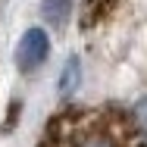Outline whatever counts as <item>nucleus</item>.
I'll list each match as a JSON object with an SVG mask.
<instances>
[{
	"instance_id": "f257e3e1",
	"label": "nucleus",
	"mask_w": 147,
	"mask_h": 147,
	"mask_svg": "<svg viewBox=\"0 0 147 147\" xmlns=\"http://www.w3.org/2000/svg\"><path fill=\"white\" fill-rule=\"evenodd\" d=\"M38 147H147L135 113L116 103L66 107L44 125Z\"/></svg>"
},
{
	"instance_id": "f03ea898",
	"label": "nucleus",
	"mask_w": 147,
	"mask_h": 147,
	"mask_svg": "<svg viewBox=\"0 0 147 147\" xmlns=\"http://www.w3.org/2000/svg\"><path fill=\"white\" fill-rule=\"evenodd\" d=\"M50 53V38L44 28H28L22 38H19V47H16V63L22 72H31L38 69Z\"/></svg>"
},
{
	"instance_id": "7ed1b4c3",
	"label": "nucleus",
	"mask_w": 147,
	"mask_h": 147,
	"mask_svg": "<svg viewBox=\"0 0 147 147\" xmlns=\"http://www.w3.org/2000/svg\"><path fill=\"white\" fill-rule=\"evenodd\" d=\"M119 6V0H85L82 3V28H94L97 22H103L113 9Z\"/></svg>"
},
{
	"instance_id": "20e7f679",
	"label": "nucleus",
	"mask_w": 147,
	"mask_h": 147,
	"mask_svg": "<svg viewBox=\"0 0 147 147\" xmlns=\"http://www.w3.org/2000/svg\"><path fill=\"white\" fill-rule=\"evenodd\" d=\"M72 6H75V0H41V16L53 28H63L72 16Z\"/></svg>"
},
{
	"instance_id": "39448f33",
	"label": "nucleus",
	"mask_w": 147,
	"mask_h": 147,
	"mask_svg": "<svg viewBox=\"0 0 147 147\" xmlns=\"http://www.w3.org/2000/svg\"><path fill=\"white\" fill-rule=\"evenodd\" d=\"M78 82H82V59L72 53V57L66 59L63 72H59L57 88H59V94H72V91H78Z\"/></svg>"
},
{
	"instance_id": "423d86ee",
	"label": "nucleus",
	"mask_w": 147,
	"mask_h": 147,
	"mask_svg": "<svg viewBox=\"0 0 147 147\" xmlns=\"http://www.w3.org/2000/svg\"><path fill=\"white\" fill-rule=\"evenodd\" d=\"M19 110H22V103L13 100V103H9V122L3 125V131H13V128H16V122H19Z\"/></svg>"
},
{
	"instance_id": "0eeeda50",
	"label": "nucleus",
	"mask_w": 147,
	"mask_h": 147,
	"mask_svg": "<svg viewBox=\"0 0 147 147\" xmlns=\"http://www.w3.org/2000/svg\"><path fill=\"white\" fill-rule=\"evenodd\" d=\"M135 116H138V122H141V128H144V135H147V97H144V100H138Z\"/></svg>"
}]
</instances>
